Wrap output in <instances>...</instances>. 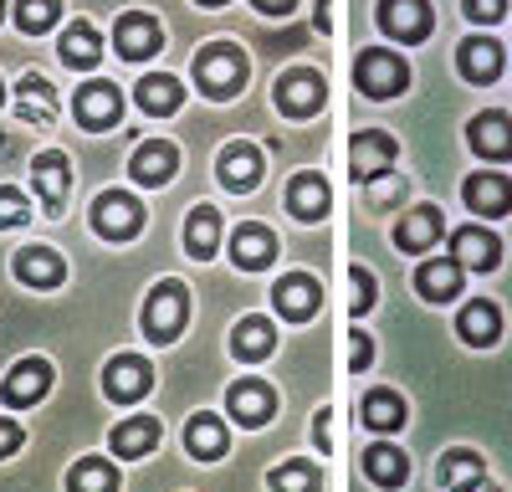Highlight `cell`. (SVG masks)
<instances>
[{
  "label": "cell",
  "mask_w": 512,
  "mask_h": 492,
  "mask_svg": "<svg viewBox=\"0 0 512 492\" xmlns=\"http://www.w3.org/2000/svg\"><path fill=\"white\" fill-rule=\"evenodd\" d=\"M226 405H231V416H236L241 426H267L272 410H277V395H272L262 380H241V385H231Z\"/></svg>",
  "instance_id": "cell-12"
},
{
  "label": "cell",
  "mask_w": 512,
  "mask_h": 492,
  "mask_svg": "<svg viewBox=\"0 0 512 492\" xmlns=\"http://www.w3.org/2000/svg\"><path fill=\"white\" fill-rule=\"evenodd\" d=\"M379 31L395 41H420L431 31V6L425 0H379Z\"/></svg>",
  "instance_id": "cell-5"
},
{
  "label": "cell",
  "mask_w": 512,
  "mask_h": 492,
  "mask_svg": "<svg viewBox=\"0 0 512 492\" xmlns=\"http://www.w3.org/2000/svg\"><path fill=\"white\" fill-rule=\"evenodd\" d=\"M466 144H472L477 154H487V159H507L512 154V118L507 113H477L472 118V129H466Z\"/></svg>",
  "instance_id": "cell-13"
},
{
  "label": "cell",
  "mask_w": 512,
  "mask_h": 492,
  "mask_svg": "<svg viewBox=\"0 0 512 492\" xmlns=\"http://www.w3.org/2000/svg\"><path fill=\"white\" fill-rule=\"evenodd\" d=\"M287 205H292L297 221H323L328 216V185L318 175H297L287 185Z\"/></svg>",
  "instance_id": "cell-28"
},
{
  "label": "cell",
  "mask_w": 512,
  "mask_h": 492,
  "mask_svg": "<svg viewBox=\"0 0 512 492\" xmlns=\"http://www.w3.org/2000/svg\"><path fill=\"white\" fill-rule=\"evenodd\" d=\"M200 6H226V0H200Z\"/></svg>",
  "instance_id": "cell-48"
},
{
  "label": "cell",
  "mask_w": 512,
  "mask_h": 492,
  "mask_svg": "<svg viewBox=\"0 0 512 492\" xmlns=\"http://www.w3.org/2000/svg\"><path fill=\"white\" fill-rule=\"evenodd\" d=\"M390 164H395V139L390 134H359L349 144V175L354 180H379V175H390Z\"/></svg>",
  "instance_id": "cell-7"
},
{
  "label": "cell",
  "mask_w": 512,
  "mask_h": 492,
  "mask_svg": "<svg viewBox=\"0 0 512 492\" xmlns=\"http://www.w3.org/2000/svg\"><path fill=\"white\" fill-rule=\"evenodd\" d=\"M185 446H190V457L216 462V457H226V426H221L216 416H195V421L185 426Z\"/></svg>",
  "instance_id": "cell-32"
},
{
  "label": "cell",
  "mask_w": 512,
  "mask_h": 492,
  "mask_svg": "<svg viewBox=\"0 0 512 492\" xmlns=\"http://www.w3.org/2000/svg\"><path fill=\"white\" fill-rule=\"evenodd\" d=\"M241 77H246V57L231 47V41H216L195 57V82L210 93V98H231L241 93Z\"/></svg>",
  "instance_id": "cell-1"
},
{
  "label": "cell",
  "mask_w": 512,
  "mask_h": 492,
  "mask_svg": "<svg viewBox=\"0 0 512 492\" xmlns=\"http://www.w3.org/2000/svg\"><path fill=\"white\" fill-rule=\"evenodd\" d=\"M98 57H103L98 31H93L88 21H72V26L62 31V62H67V67H98Z\"/></svg>",
  "instance_id": "cell-31"
},
{
  "label": "cell",
  "mask_w": 512,
  "mask_h": 492,
  "mask_svg": "<svg viewBox=\"0 0 512 492\" xmlns=\"http://www.w3.org/2000/svg\"><path fill=\"white\" fill-rule=\"evenodd\" d=\"M441 482L451 492H466L472 482H482V457H477V451H451V457L441 462Z\"/></svg>",
  "instance_id": "cell-37"
},
{
  "label": "cell",
  "mask_w": 512,
  "mask_h": 492,
  "mask_svg": "<svg viewBox=\"0 0 512 492\" xmlns=\"http://www.w3.org/2000/svg\"><path fill=\"white\" fill-rule=\"evenodd\" d=\"M118 113H123V98H118L113 82H88V88L77 93V118L88 123V129H113Z\"/></svg>",
  "instance_id": "cell-14"
},
{
  "label": "cell",
  "mask_w": 512,
  "mask_h": 492,
  "mask_svg": "<svg viewBox=\"0 0 512 492\" xmlns=\"http://www.w3.org/2000/svg\"><path fill=\"white\" fill-rule=\"evenodd\" d=\"M267 482H272V492H318V467L313 462H287Z\"/></svg>",
  "instance_id": "cell-38"
},
{
  "label": "cell",
  "mask_w": 512,
  "mask_h": 492,
  "mask_svg": "<svg viewBox=\"0 0 512 492\" xmlns=\"http://www.w3.org/2000/svg\"><path fill=\"white\" fill-rule=\"evenodd\" d=\"M185 313H190L185 287L180 282H159L154 293H149V303H144V334L154 344H175L180 328H185Z\"/></svg>",
  "instance_id": "cell-2"
},
{
  "label": "cell",
  "mask_w": 512,
  "mask_h": 492,
  "mask_svg": "<svg viewBox=\"0 0 512 492\" xmlns=\"http://www.w3.org/2000/svg\"><path fill=\"white\" fill-rule=\"evenodd\" d=\"M154 446H159V421H149V416H134V421H123L113 431V451H118V457H149Z\"/></svg>",
  "instance_id": "cell-33"
},
{
  "label": "cell",
  "mask_w": 512,
  "mask_h": 492,
  "mask_svg": "<svg viewBox=\"0 0 512 492\" xmlns=\"http://www.w3.org/2000/svg\"><path fill=\"white\" fill-rule=\"evenodd\" d=\"M466 492H497V487H487V482H472V487H466Z\"/></svg>",
  "instance_id": "cell-47"
},
{
  "label": "cell",
  "mask_w": 512,
  "mask_h": 492,
  "mask_svg": "<svg viewBox=\"0 0 512 492\" xmlns=\"http://www.w3.org/2000/svg\"><path fill=\"white\" fill-rule=\"evenodd\" d=\"M180 103H185V88H180L175 77L154 72V77H144V82H139V108H144V113H154V118H159V113H175Z\"/></svg>",
  "instance_id": "cell-35"
},
{
  "label": "cell",
  "mask_w": 512,
  "mask_h": 492,
  "mask_svg": "<svg viewBox=\"0 0 512 492\" xmlns=\"http://www.w3.org/2000/svg\"><path fill=\"white\" fill-rule=\"evenodd\" d=\"M349 282H354V303H349V308H354V318H359V313L374 308V272H369V267H354Z\"/></svg>",
  "instance_id": "cell-41"
},
{
  "label": "cell",
  "mask_w": 512,
  "mask_h": 492,
  "mask_svg": "<svg viewBox=\"0 0 512 492\" xmlns=\"http://www.w3.org/2000/svg\"><path fill=\"white\" fill-rule=\"evenodd\" d=\"M256 180H262V149L256 144H226L221 149V185L256 190Z\"/></svg>",
  "instance_id": "cell-19"
},
{
  "label": "cell",
  "mask_w": 512,
  "mask_h": 492,
  "mask_svg": "<svg viewBox=\"0 0 512 492\" xmlns=\"http://www.w3.org/2000/svg\"><path fill=\"white\" fill-rule=\"evenodd\" d=\"M113 41H118V52H123V57H134V62L164 47V36H159V21H154V16H139V11H128V16L118 21Z\"/></svg>",
  "instance_id": "cell-16"
},
{
  "label": "cell",
  "mask_w": 512,
  "mask_h": 492,
  "mask_svg": "<svg viewBox=\"0 0 512 492\" xmlns=\"http://www.w3.org/2000/svg\"><path fill=\"white\" fill-rule=\"evenodd\" d=\"M405 190V180H395V175H379L374 180V190H369V205H384V200H395Z\"/></svg>",
  "instance_id": "cell-43"
},
{
  "label": "cell",
  "mask_w": 512,
  "mask_h": 492,
  "mask_svg": "<svg viewBox=\"0 0 512 492\" xmlns=\"http://www.w3.org/2000/svg\"><path fill=\"white\" fill-rule=\"evenodd\" d=\"M436 236H441V211H436V205H420V211H410V216L400 221V231H395L400 252H425V246H436Z\"/></svg>",
  "instance_id": "cell-29"
},
{
  "label": "cell",
  "mask_w": 512,
  "mask_h": 492,
  "mask_svg": "<svg viewBox=\"0 0 512 492\" xmlns=\"http://www.w3.org/2000/svg\"><path fill=\"white\" fill-rule=\"evenodd\" d=\"M57 11H62L57 0H16V26L31 31V36L36 31H52L57 26Z\"/></svg>",
  "instance_id": "cell-39"
},
{
  "label": "cell",
  "mask_w": 512,
  "mask_h": 492,
  "mask_svg": "<svg viewBox=\"0 0 512 492\" xmlns=\"http://www.w3.org/2000/svg\"><path fill=\"white\" fill-rule=\"evenodd\" d=\"M256 6H262L267 16H287V11H292V0H256Z\"/></svg>",
  "instance_id": "cell-46"
},
{
  "label": "cell",
  "mask_w": 512,
  "mask_h": 492,
  "mask_svg": "<svg viewBox=\"0 0 512 492\" xmlns=\"http://www.w3.org/2000/svg\"><path fill=\"white\" fill-rule=\"evenodd\" d=\"M16 446H21V426L16 421H0V457H11Z\"/></svg>",
  "instance_id": "cell-45"
},
{
  "label": "cell",
  "mask_w": 512,
  "mask_h": 492,
  "mask_svg": "<svg viewBox=\"0 0 512 492\" xmlns=\"http://www.w3.org/2000/svg\"><path fill=\"white\" fill-rule=\"evenodd\" d=\"M272 344H277V328H272L267 318H241L236 334H231V349H236L241 359H267Z\"/></svg>",
  "instance_id": "cell-34"
},
{
  "label": "cell",
  "mask_w": 512,
  "mask_h": 492,
  "mask_svg": "<svg viewBox=\"0 0 512 492\" xmlns=\"http://www.w3.org/2000/svg\"><path fill=\"white\" fill-rule=\"evenodd\" d=\"M466 16L482 21V26H492V21L507 16V0H466Z\"/></svg>",
  "instance_id": "cell-42"
},
{
  "label": "cell",
  "mask_w": 512,
  "mask_h": 492,
  "mask_svg": "<svg viewBox=\"0 0 512 492\" xmlns=\"http://www.w3.org/2000/svg\"><path fill=\"white\" fill-rule=\"evenodd\" d=\"M318 103H323V77H318L313 67H292V72L277 77V108H282V113L303 118V113H313Z\"/></svg>",
  "instance_id": "cell-6"
},
{
  "label": "cell",
  "mask_w": 512,
  "mask_h": 492,
  "mask_svg": "<svg viewBox=\"0 0 512 492\" xmlns=\"http://www.w3.org/2000/svg\"><path fill=\"white\" fill-rule=\"evenodd\" d=\"M451 257H456L461 267H472V272H492V267L502 262V241H497L492 231H482V226H461V231L451 236Z\"/></svg>",
  "instance_id": "cell-9"
},
{
  "label": "cell",
  "mask_w": 512,
  "mask_h": 492,
  "mask_svg": "<svg viewBox=\"0 0 512 492\" xmlns=\"http://www.w3.org/2000/svg\"><path fill=\"white\" fill-rule=\"evenodd\" d=\"M456 334L472 344V349H492L502 339V313L497 303H466L461 318H456Z\"/></svg>",
  "instance_id": "cell-18"
},
{
  "label": "cell",
  "mask_w": 512,
  "mask_h": 492,
  "mask_svg": "<svg viewBox=\"0 0 512 492\" xmlns=\"http://www.w3.org/2000/svg\"><path fill=\"white\" fill-rule=\"evenodd\" d=\"M231 257H236V267H246V272H256V267H267V262L277 257V236H272L267 226H236V241H231Z\"/></svg>",
  "instance_id": "cell-21"
},
{
  "label": "cell",
  "mask_w": 512,
  "mask_h": 492,
  "mask_svg": "<svg viewBox=\"0 0 512 492\" xmlns=\"http://www.w3.org/2000/svg\"><path fill=\"white\" fill-rule=\"evenodd\" d=\"M16 113H21V123H52V118H57L52 82L36 77V72H26V77H21V93H16Z\"/></svg>",
  "instance_id": "cell-23"
},
{
  "label": "cell",
  "mask_w": 512,
  "mask_h": 492,
  "mask_svg": "<svg viewBox=\"0 0 512 492\" xmlns=\"http://www.w3.org/2000/svg\"><path fill=\"white\" fill-rule=\"evenodd\" d=\"M405 82H410V67L395 57V52H364L359 57V88L369 93V98H395V93H405Z\"/></svg>",
  "instance_id": "cell-4"
},
{
  "label": "cell",
  "mask_w": 512,
  "mask_h": 492,
  "mask_svg": "<svg viewBox=\"0 0 512 492\" xmlns=\"http://www.w3.org/2000/svg\"><path fill=\"white\" fill-rule=\"evenodd\" d=\"M149 385H154V369H149L139 354H118V359L103 369V390H108L113 400H123V405L139 400Z\"/></svg>",
  "instance_id": "cell-8"
},
{
  "label": "cell",
  "mask_w": 512,
  "mask_h": 492,
  "mask_svg": "<svg viewBox=\"0 0 512 492\" xmlns=\"http://www.w3.org/2000/svg\"><path fill=\"white\" fill-rule=\"evenodd\" d=\"M364 472H369V482H379V487H400L405 472H410V462H405V451H400V446L374 441V446L364 451Z\"/></svg>",
  "instance_id": "cell-27"
},
{
  "label": "cell",
  "mask_w": 512,
  "mask_h": 492,
  "mask_svg": "<svg viewBox=\"0 0 512 492\" xmlns=\"http://www.w3.org/2000/svg\"><path fill=\"white\" fill-rule=\"evenodd\" d=\"M461 195L477 216H507L512 211V180H502V175H472L461 185Z\"/></svg>",
  "instance_id": "cell-17"
},
{
  "label": "cell",
  "mask_w": 512,
  "mask_h": 492,
  "mask_svg": "<svg viewBox=\"0 0 512 492\" xmlns=\"http://www.w3.org/2000/svg\"><path fill=\"white\" fill-rule=\"evenodd\" d=\"M93 226H98V236H108V241H128V236L144 226V205H139L134 195H123V190H108V195H98V205H93Z\"/></svg>",
  "instance_id": "cell-3"
},
{
  "label": "cell",
  "mask_w": 512,
  "mask_h": 492,
  "mask_svg": "<svg viewBox=\"0 0 512 492\" xmlns=\"http://www.w3.org/2000/svg\"><path fill=\"white\" fill-rule=\"evenodd\" d=\"M0 98H6V93H0Z\"/></svg>",
  "instance_id": "cell-50"
},
{
  "label": "cell",
  "mask_w": 512,
  "mask_h": 492,
  "mask_svg": "<svg viewBox=\"0 0 512 492\" xmlns=\"http://www.w3.org/2000/svg\"><path fill=\"white\" fill-rule=\"evenodd\" d=\"M62 257L52 252V246H26V252L16 257V277L31 282V287H57L62 282Z\"/></svg>",
  "instance_id": "cell-26"
},
{
  "label": "cell",
  "mask_w": 512,
  "mask_h": 492,
  "mask_svg": "<svg viewBox=\"0 0 512 492\" xmlns=\"http://www.w3.org/2000/svg\"><path fill=\"white\" fill-rule=\"evenodd\" d=\"M415 287H420L425 303H451V298L461 293V262H456V257L425 262V267L415 272Z\"/></svg>",
  "instance_id": "cell-20"
},
{
  "label": "cell",
  "mask_w": 512,
  "mask_h": 492,
  "mask_svg": "<svg viewBox=\"0 0 512 492\" xmlns=\"http://www.w3.org/2000/svg\"><path fill=\"white\" fill-rule=\"evenodd\" d=\"M272 298H277V313L282 318H308L318 303H323V287L308 277V272H292L272 287Z\"/></svg>",
  "instance_id": "cell-15"
},
{
  "label": "cell",
  "mask_w": 512,
  "mask_h": 492,
  "mask_svg": "<svg viewBox=\"0 0 512 492\" xmlns=\"http://www.w3.org/2000/svg\"><path fill=\"white\" fill-rule=\"evenodd\" d=\"M359 416L369 431H400L405 426V400L395 390H369L364 405H359Z\"/></svg>",
  "instance_id": "cell-30"
},
{
  "label": "cell",
  "mask_w": 512,
  "mask_h": 492,
  "mask_svg": "<svg viewBox=\"0 0 512 492\" xmlns=\"http://www.w3.org/2000/svg\"><path fill=\"white\" fill-rule=\"evenodd\" d=\"M216 246H221V216L210 211V205H195L190 221H185V252L195 262H205V257H216Z\"/></svg>",
  "instance_id": "cell-25"
},
{
  "label": "cell",
  "mask_w": 512,
  "mask_h": 492,
  "mask_svg": "<svg viewBox=\"0 0 512 492\" xmlns=\"http://www.w3.org/2000/svg\"><path fill=\"white\" fill-rule=\"evenodd\" d=\"M0 16H6V6H0Z\"/></svg>",
  "instance_id": "cell-49"
},
{
  "label": "cell",
  "mask_w": 512,
  "mask_h": 492,
  "mask_svg": "<svg viewBox=\"0 0 512 492\" xmlns=\"http://www.w3.org/2000/svg\"><path fill=\"white\" fill-rule=\"evenodd\" d=\"M67 492H118V472H113V462H103V457L77 462L72 477H67Z\"/></svg>",
  "instance_id": "cell-36"
},
{
  "label": "cell",
  "mask_w": 512,
  "mask_h": 492,
  "mask_svg": "<svg viewBox=\"0 0 512 492\" xmlns=\"http://www.w3.org/2000/svg\"><path fill=\"white\" fill-rule=\"evenodd\" d=\"M175 164H180L175 144H169V139H149V144L134 149V164H128V170H134L139 185H169V180H175Z\"/></svg>",
  "instance_id": "cell-10"
},
{
  "label": "cell",
  "mask_w": 512,
  "mask_h": 492,
  "mask_svg": "<svg viewBox=\"0 0 512 492\" xmlns=\"http://www.w3.org/2000/svg\"><path fill=\"white\" fill-rule=\"evenodd\" d=\"M456 67L472 77V82H492L502 72V47H497V41H487V36H472V41H461Z\"/></svg>",
  "instance_id": "cell-24"
},
{
  "label": "cell",
  "mask_w": 512,
  "mask_h": 492,
  "mask_svg": "<svg viewBox=\"0 0 512 492\" xmlns=\"http://www.w3.org/2000/svg\"><path fill=\"white\" fill-rule=\"evenodd\" d=\"M52 390V364L47 359H21L11 375H6V405H36L41 395Z\"/></svg>",
  "instance_id": "cell-11"
},
{
  "label": "cell",
  "mask_w": 512,
  "mask_h": 492,
  "mask_svg": "<svg viewBox=\"0 0 512 492\" xmlns=\"http://www.w3.org/2000/svg\"><path fill=\"white\" fill-rule=\"evenodd\" d=\"M26 216H31L26 195H21V190H11V185H0V226H21Z\"/></svg>",
  "instance_id": "cell-40"
},
{
  "label": "cell",
  "mask_w": 512,
  "mask_h": 492,
  "mask_svg": "<svg viewBox=\"0 0 512 492\" xmlns=\"http://www.w3.org/2000/svg\"><path fill=\"white\" fill-rule=\"evenodd\" d=\"M369 359H374V344H369V339L359 334V328H354V334H349V364H354V369H364Z\"/></svg>",
  "instance_id": "cell-44"
},
{
  "label": "cell",
  "mask_w": 512,
  "mask_h": 492,
  "mask_svg": "<svg viewBox=\"0 0 512 492\" xmlns=\"http://www.w3.org/2000/svg\"><path fill=\"white\" fill-rule=\"evenodd\" d=\"M31 175H36V195H41V205H47V211H57V205L67 200L72 164H67L62 154H41V159L31 164Z\"/></svg>",
  "instance_id": "cell-22"
}]
</instances>
